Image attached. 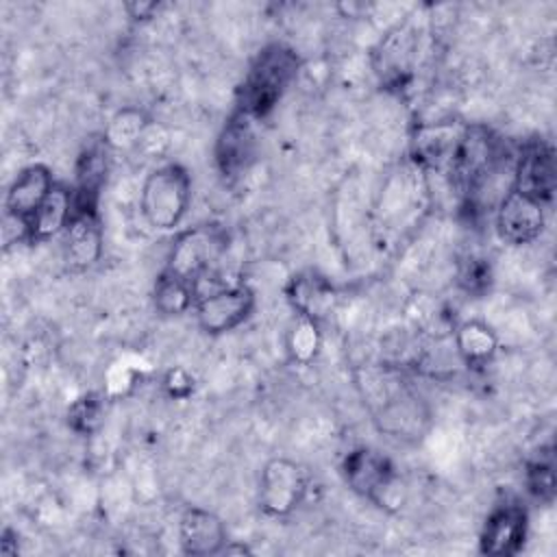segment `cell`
Wrapping results in <instances>:
<instances>
[{"mask_svg": "<svg viewBox=\"0 0 557 557\" xmlns=\"http://www.w3.org/2000/svg\"><path fill=\"white\" fill-rule=\"evenodd\" d=\"M102 255V226L98 213L74 211L63 231V261L70 270L83 272Z\"/></svg>", "mask_w": 557, "mask_h": 557, "instance_id": "13", "label": "cell"}, {"mask_svg": "<svg viewBox=\"0 0 557 557\" xmlns=\"http://www.w3.org/2000/svg\"><path fill=\"white\" fill-rule=\"evenodd\" d=\"M224 248V233L215 224H200L187 228L174 239L165 270L196 285L220 259Z\"/></svg>", "mask_w": 557, "mask_h": 557, "instance_id": "4", "label": "cell"}, {"mask_svg": "<svg viewBox=\"0 0 557 557\" xmlns=\"http://www.w3.org/2000/svg\"><path fill=\"white\" fill-rule=\"evenodd\" d=\"M228 535L224 522L207 509L191 507L181 516L178 522V544L185 555L191 557H207V555H222Z\"/></svg>", "mask_w": 557, "mask_h": 557, "instance_id": "14", "label": "cell"}, {"mask_svg": "<svg viewBox=\"0 0 557 557\" xmlns=\"http://www.w3.org/2000/svg\"><path fill=\"white\" fill-rule=\"evenodd\" d=\"M163 387H165V392H168L172 398H185V396H189L191 389H194V379L189 376L187 370L174 368V370H170V372L165 374Z\"/></svg>", "mask_w": 557, "mask_h": 557, "instance_id": "26", "label": "cell"}, {"mask_svg": "<svg viewBox=\"0 0 557 557\" xmlns=\"http://www.w3.org/2000/svg\"><path fill=\"white\" fill-rule=\"evenodd\" d=\"M557 187V168L553 146L546 141H529L513 165V183L511 189L527 194L544 205H548L555 196Z\"/></svg>", "mask_w": 557, "mask_h": 557, "instance_id": "9", "label": "cell"}, {"mask_svg": "<svg viewBox=\"0 0 557 557\" xmlns=\"http://www.w3.org/2000/svg\"><path fill=\"white\" fill-rule=\"evenodd\" d=\"M307 472L292 459H270L259 479V507L265 516H289L307 494Z\"/></svg>", "mask_w": 557, "mask_h": 557, "instance_id": "5", "label": "cell"}, {"mask_svg": "<svg viewBox=\"0 0 557 557\" xmlns=\"http://www.w3.org/2000/svg\"><path fill=\"white\" fill-rule=\"evenodd\" d=\"M555 463H553V453L550 448L540 450L535 459L527 463V487L529 492L542 500V503H553L555 498Z\"/></svg>", "mask_w": 557, "mask_h": 557, "instance_id": "22", "label": "cell"}, {"mask_svg": "<svg viewBox=\"0 0 557 557\" xmlns=\"http://www.w3.org/2000/svg\"><path fill=\"white\" fill-rule=\"evenodd\" d=\"M455 348L468 366H485L498 350V337L483 320H466L455 329Z\"/></svg>", "mask_w": 557, "mask_h": 557, "instance_id": "18", "label": "cell"}, {"mask_svg": "<svg viewBox=\"0 0 557 557\" xmlns=\"http://www.w3.org/2000/svg\"><path fill=\"white\" fill-rule=\"evenodd\" d=\"M342 474L355 494L379 500L381 494L394 483L396 468L387 455L368 446H359L344 457Z\"/></svg>", "mask_w": 557, "mask_h": 557, "instance_id": "10", "label": "cell"}, {"mask_svg": "<svg viewBox=\"0 0 557 557\" xmlns=\"http://www.w3.org/2000/svg\"><path fill=\"white\" fill-rule=\"evenodd\" d=\"M546 224V205L509 187L496 207V231L503 242L522 246L535 242Z\"/></svg>", "mask_w": 557, "mask_h": 557, "instance_id": "6", "label": "cell"}, {"mask_svg": "<svg viewBox=\"0 0 557 557\" xmlns=\"http://www.w3.org/2000/svg\"><path fill=\"white\" fill-rule=\"evenodd\" d=\"M124 9L128 11L131 17L146 20V17H150L159 9V4L157 2H128V4H124Z\"/></svg>", "mask_w": 557, "mask_h": 557, "instance_id": "27", "label": "cell"}, {"mask_svg": "<svg viewBox=\"0 0 557 557\" xmlns=\"http://www.w3.org/2000/svg\"><path fill=\"white\" fill-rule=\"evenodd\" d=\"M529 518L516 503L498 505L490 511L481 531V553L485 555H516L527 540Z\"/></svg>", "mask_w": 557, "mask_h": 557, "instance_id": "12", "label": "cell"}, {"mask_svg": "<svg viewBox=\"0 0 557 557\" xmlns=\"http://www.w3.org/2000/svg\"><path fill=\"white\" fill-rule=\"evenodd\" d=\"M196 296V285L163 270L154 283V307L163 315L185 313Z\"/></svg>", "mask_w": 557, "mask_h": 557, "instance_id": "21", "label": "cell"}, {"mask_svg": "<svg viewBox=\"0 0 557 557\" xmlns=\"http://www.w3.org/2000/svg\"><path fill=\"white\" fill-rule=\"evenodd\" d=\"M300 67L298 54L285 44L265 46L250 63L242 89H239V111L246 115L263 117L283 98Z\"/></svg>", "mask_w": 557, "mask_h": 557, "instance_id": "1", "label": "cell"}, {"mask_svg": "<svg viewBox=\"0 0 557 557\" xmlns=\"http://www.w3.org/2000/svg\"><path fill=\"white\" fill-rule=\"evenodd\" d=\"M287 298L298 315L320 322L335 307V289L333 285L313 272L298 274L287 285Z\"/></svg>", "mask_w": 557, "mask_h": 557, "instance_id": "16", "label": "cell"}, {"mask_svg": "<svg viewBox=\"0 0 557 557\" xmlns=\"http://www.w3.org/2000/svg\"><path fill=\"white\" fill-rule=\"evenodd\" d=\"M255 159L252 117L237 111L228 117L215 141V165L228 181L239 178Z\"/></svg>", "mask_w": 557, "mask_h": 557, "instance_id": "11", "label": "cell"}, {"mask_svg": "<svg viewBox=\"0 0 557 557\" xmlns=\"http://www.w3.org/2000/svg\"><path fill=\"white\" fill-rule=\"evenodd\" d=\"M102 418V400L98 394H85L70 405L67 424L81 435H89L98 429Z\"/></svg>", "mask_w": 557, "mask_h": 557, "instance_id": "24", "label": "cell"}, {"mask_svg": "<svg viewBox=\"0 0 557 557\" xmlns=\"http://www.w3.org/2000/svg\"><path fill=\"white\" fill-rule=\"evenodd\" d=\"M411 50H413L411 33H405L400 28H396L381 41V48H379L381 63L376 72L385 78V83L398 85L405 81V76L409 74Z\"/></svg>", "mask_w": 557, "mask_h": 557, "instance_id": "19", "label": "cell"}, {"mask_svg": "<svg viewBox=\"0 0 557 557\" xmlns=\"http://www.w3.org/2000/svg\"><path fill=\"white\" fill-rule=\"evenodd\" d=\"M366 383L368 392H363V396L379 403L374 411L376 426L400 440H418L429 418L420 398L398 379L396 385H392L394 376L389 374H366Z\"/></svg>", "mask_w": 557, "mask_h": 557, "instance_id": "2", "label": "cell"}, {"mask_svg": "<svg viewBox=\"0 0 557 557\" xmlns=\"http://www.w3.org/2000/svg\"><path fill=\"white\" fill-rule=\"evenodd\" d=\"M492 281L490 263L483 257L470 255L459 268V285L470 294H481Z\"/></svg>", "mask_w": 557, "mask_h": 557, "instance_id": "25", "label": "cell"}, {"mask_svg": "<svg viewBox=\"0 0 557 557\" xmlns=\"http://www.w3.org/2000/svg\"><path fill=\"white\" fill-rule=\"evenodd\" d=\"M463 128L466 126L457 122H429V124L416 126L411 135L413 161L422 170L450 174Z\"/></svg>", "mask_w": 557, "mask_h": 557, "instance_id": "8", "label": "cell"}, {"mask_svg": "<svg viewBox=\"0 0 557 557\" xmlns=\"http://www.w3.org/2000/svg\"><path fill=\"white\" fill-rule=\"evenodd\" d=\"M148 126L150 122L141 109L124 107L113 113L102 135L111 148H133L139 146Z\"/></svg>", "mask_w": 557, "mask_h": 557, "instance_id": "20", "label": "cell"}, {"mask_svg": "<svg viewBox=\"0 0 557 557\" xmlns=\"http://www.w3.org/2000/svg\"><path fill=\"white\" fill-rule=\"evenodd\" d=\"M74 215V189L65 185H54L39 209L28 220V239L46 242L57 233L65 231Z\"/></svg>", "mask_w": 557, "mask_h": 557, "instance_id": "17", "label": "cell"}, {"mask_svg": "<svg viewBox=\"0 0 557 557\" xmlns=\"http://www.w3.org/2000/svg\"><path fill=\"white\" fill-rule=\"evenodd\" d=\"M320 329L318 322L298 315V320L292 324L289 333H287V350L289 357L298 363H309L320 348Z\"/></svg>", "mask_w": 557, "mask_h": 557, "instance_id": "23", "label": "cell"}, {"mask_svg": "<svg viewBox=\"0 0 557 557\" xmlns=\"http://www.w3.org/2000/svg\"><path fill=\"white\" fill-rule=\"evenodd\" d=\"M191 200V181L181 163L154 168L141 187V213L157 231H170L181 224Z\"/></svg>", "mask_w": 557, "mask_h": 557, "instance_id": "3", "label": "cell"}, {"mask_svg": "<svg viewBox=\"0 0 557 557\" xmlns=\"http://www.w3.org/2000/svg\"><path fill=\"white\" fill-rule=\"evenodd\" d=\"M52 187L54 181L50 168L44 163H33L24 168L7 189L4 211L20 215L28 222L33 213L39 209V205L46 200V196L52 191Z\"/></svg>", "mask_w": 557, "mask_h": 557, "instance_id": "15", "label": "cell"}, {"mask_svg": "<svg viewBox=\"0 0 557 557\" xmlns=\"http://www.w3.org/2000/svg\"><path fill=\"white\" fill-rule=\"evenodd\" d=\"M255 307V294L248 285H233L209 292L196 302V318L205 333L222 335L237 329Z\"/></svg>", "mask_w": 557, "mask_h": 557, "instance_id": "7", "label": "cell"}]
</instances>
